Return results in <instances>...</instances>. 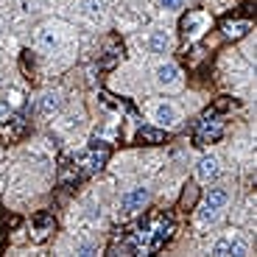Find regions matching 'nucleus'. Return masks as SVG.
Masks as SVG:
<instances>
[{"label":"nucleus","instance_id":"1","mask_svg":"<svg viewBox=\"0 0 257 257\" xmlns=\"http://www.w3.org/2000/svg\"><path fill=\"white\" fill-rule=\"evenodd\" d=\"M229 199H232V196H229V187H224V185L210 187V190L204 193V201H201L199 212H196V221H199L201 226L212 224V221H218L221 212L229 207Z\"/></svg>","mask_w":257,"mask_h":257},{"label":"nucleus","instance_id":"2","mask_svg":"<svg viewBox=\"0 0 257 257\" xmlns=\"http://www.w3.org/2000/svg\"><path fill=\"white\" fill-rule=\"evenodd\" d=\"M151 120H154L160 128H174V126H179L182 112H179V106H176V103L160 101V103H154V106H151Z\"/></svg>","mask_w":257,"mask_h":257},{"label":"nucleus","instance_id":"3","mask_svg":"<svg viewBox=\"0 0 257 257\" xmlns=\"http://www.w3.org/2000/svg\"><path fill=\"white\" fill-rule=\"evenodd\" d=\"M148 199H151V190H148L146 185H137V187H132V190H126L120 196V210L123 212H137L148 204Z\"/></svg>","mask_w":257,"mask_h":257},{"label":"nucleus","instance_id":"4","mask_svg":"<svg viewBox=\"0 0 257 257\" xmlns=\"http://www.w3.org/2000/svg\"><path fill=\"white\" fill-rule=\"evenodd\" d=\"M154 76H157V84L165 87V90H176V87H182V70L176 67L174 62L160 64V67L154 70Z\"/></svg>","mask_w":257,"mask_h":257},{"label":"nucleus","instance_id":"5","mask_svg":"<svg viewBox=\"0 0 257 257\" xmlns=\"http://www.w3.org/2000/svg\"><path fill=\"white\" fill-rule=\"evenodd\" d=\"M218 174H221V165L215 157L212 154L199 157V162H196V176H199V182H212V179H218Z\"/></svg>","mask_w":257,"mask_h":257},{"label":"nucleus","instance_id":"6","mask_svg":"<svg viewBox=\"0 0 257 257\" xmlns=\"http://www.w3.org/2000/svg\"><path fill=\"white\" fill-rule=\"evenodd\" d=\"M146 48H148L151 53H168L171 48H174V39H171V34H168V31L157 28V31H151V34H148Z\"/></svg>","mask_w":257,"mask_h":257},{"label":"nucleus","instance_id":"7","mask_svg":"<svg viewBox=\"0 0 257 257\" xmlns=\"http://www.w3.org/2000/svg\"><path fill=\"white\" fill-rule=\"evenodd\" d=\"M37 45L42 48V51H56V48L62 45V34H59V28H56V26L39 28V34H37Z\"/></svg>","mask_w":257,"mask_h":257},{"label":"nucleus","instance_id":"8","mask_svg":"<svg viewBox=\"0 0 257 257\" xmlns=\"http://www.w3.org/2000/svg\"><path fill=\"white\" fill-rule=\"evenodd\" d=\"M204 26H207V17H204L201 12H199V14H190V17L185 20V34H187V37L196 39V37H201Z\"/></svg>","mask_w":257,"mask_h":257},{"label":"nucleus","instance_id":"9","mask_svg":"<svg viewBox=\"0 0 257 257\" xmlns=\"http://www.w3.org/2000/svg\"><path fill=\"white\" fill-rule=\"evenodd\" d=\"M218 135H221V120H215V117H204V120L199 123V137H204V140H215Z\"/></svg>","mask_w":257,"mask_h":257},{"label":"nucleus","instance_id":"10","mask_svg":"<svg viewBox=\"0 0 257 257\" xmlns=\"http://www.w3.org/2000/svg\"><path fill=\"white\" fill-rule=\"evenodd\" d=\"M84 14H87L92 23H101L103 14H106V0H87V3H84Z\"/></svg>","mask_w":257,"mask_h":257},{"label":"nucleus","instance_id":"11","mask_svg":"<svg viewBox=\"0 0 257 257\" xmlns=\"http://www.w3.org/2000/svg\"><path fill=\"white\" fill-rule=\"evenodd\" d=\"M226 254H251V246L240 235H232L226 238Z\"/></svg>","mask_w":257,"mask_h":257},{"label":"nucleus","instance_id":"12","mask_svg":"<svg viewBox=\"0 0 257 257\" xmlns=\"http://www.w3.org/2000/svg\"><path fill=\"white\" fill-rule=\"evenodd\" d=\"M59 106H62V95H59V92H48V95L42 98V112H45V115L56 112Z\"/></svg>","mask_w":257,"mask_h":257},{"label":"nucleus","instance_id":"13","mask_svg":"<svg viewBox=\"0 0 257 257\" xmlns=\"http://www.w3.org/2000/svg\"><path fill=\"white\" fill-rule=\"evenodd\" d=\"M249 23H229V26H226L224 28V31H226V37H243V34L246 31H249Z\"/></svg>","mask_w":257,"mask_h":257},{"label":"nucleus","instance_id":"14","mask_svg":"<svg viewBox=\"0 0 257 257\" xmlns=\"http://www.w3.org/2000/svg\"><path fill=\"white\" fill-rule=\"evenodd\" d=\"M182 3H185V0H160V6L165 9V12H179Z\"/></svg>","mask_w":257,"mask_h":257},{"label":"nucleus","instance_id":"15","mask_svg":"<svg viewBox=\"0 0 257 257\" xmlns=\"http://www.w3.org/2000/svg\"><path fill=\"white\" fill-rule=\"evenodd\" d=\"M140 135H143V140H151V143H157V140H160V132H148V128H143V132H140Z\"/></svg>","mask_w":257,"mask_h":257}]
</instances>
